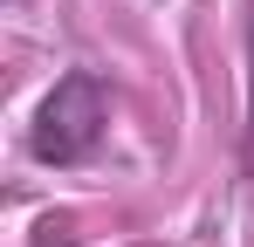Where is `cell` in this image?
I'll return each instance as SVG.
<instances>
[{
    "label": "cell",
    "instance_id": "1",
    "mask_svg": "<svg viewBox=\"0 0 254 247\" xmlns=\"http://www.w3.org/2000/svg\"><path fill=\"white\" fill-rule=\"evenodd\" d=\"M103 124H110V96L89 69H69V76L48 89L42 117H35V158L42 165H83L96 144H103Z\"/></svg>",
    "mask_w": 254,
    "mask_h": 247
}]
</instances>
